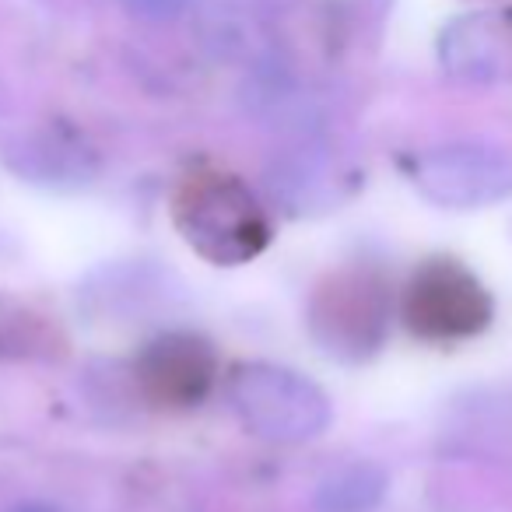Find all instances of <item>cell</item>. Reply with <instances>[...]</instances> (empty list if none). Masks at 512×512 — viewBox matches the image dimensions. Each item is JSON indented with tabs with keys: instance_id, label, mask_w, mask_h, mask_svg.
<instances>
[{
	"instance_id": "11",
	"label": "cell",
	"mask_w": 512,
	"mask_h": 512,
	"mask_svg": "<svg viewBox=\"0 0 512 512\" xmlns=\"http://www.w3.org/2000/svg\"><path fill=\"white\" fill-rule=\"evenodd\" d=\"M11 512H60V509H53V505H46V502H25V505H18V509H11Z\"/></svg>"
},
{
	"instance_id": "7",
	"label": "cell",
	"mask_w": 512,
	"mask_h": 512,
	"mask_svg": "<svg viewBox=\"0 0 512 512\" xmlns=\"http://www.w3.org/2000/svg\"><path fill=\"white\" fill-rule=\"evenodd\" d=\"M439 64L463 85H495L512 74V22L502 15H463L442 29Z\"/></svg>"
},
{
	"instance_id": "6",
	"label": "cell",
	"mask_w": 512,
	"mask_h": 512,
	"mask_svg": "<svg viewBox=\"0 0 512 512\" xmlns=\"http://www.w3.org/2000/svg\"><path fill=\"white\" fill-rule=\"evenodd\" d=\"M130 372L144 404L158 411H190L218 386L221 358L204 334L165 330L137 351Z\"/></svg>"
},
{
	"instance_id": "9",
	"label": "cell",
	"mask_w": 512,
	"mask_h": 512,
	"mask_svg": "<svg viewBox=\"0 0 512 512\" xmlns=\"http://www.w3.org/2000/svg\"><path fill=\"white\" fill-rule=\"evenodd\" d=\"M390 491V474L376 460H351L330 470L316 488V512H376Z\"/></svg>"
},
{
	"instance_id": "1",
	"label": "cell",
	"mask_w": 512,
	"mask_h": 512,
	"mask_svg": "<svg viewBox=\"0 0 512 512\" xmlns=\"http://www.w3.org/2000/svg\"><path fill=\"white\" fill-rule=\"evenodd\" d=\"M172 225L214 267L249 264L271 246V214L232 172H193L172 193Z\"/></svg>"
},
{
	"instance_id": "4",
	"label": "cell",
	"mask_w": 512,
	"mask_h": 512,
	"mask_svg": "<svg viewBox=\"0 0 512 512\" xmlns=\"http://www.w3.org/2000/svg\"><path fill=\"white\" fill-rule=\"evenodd\" d=\"M397 316L407 334L425 344H463L491 327L495 302L474 271L453 256H428L397 295Z\"/></svg>"
},
{
	"instance_id": "2",
	"label": "cell",
	"mask_w": 512,
	"mask_h": 512,
	"mask_svg": "<svg viewBox=\"0 0 512 512\" xmlns=\"http://www.w3.org/2000/svg\"><path fill=\"white\" fill-rule=\"evenodd\" d=\"M397 295L379 267L344 264L316 281L306 306L313 344L337 362H369L390 341Z\"/></svg>"
},
{
	"instance_id": "5",
	"label": "cell",
	"mask_w": 512,
	"mask_h": 512,
	"mask_svg": "<svg viewBox=\"0 0 512 512\" xmlns=\"http://www.w3.org/2000/svg\"><path fill=\"white\" fill-rule=\"evenodd\" d=\"M411 183L435 207L477 211L512 197V151L488 141L439 144L411 162Z\"/></svg>"
},
{
	"instance_id": "3",
	"label": "cell",
	"mask_w": 512,
	"mask_h": 512,
	"mask_svg": "<svg viewBox=\"0 0 512 512\" xmlns=\"http://www.w3.org/2000/svg\"><path fill=\"white\" fill-rule=\"evenodd\" d=\"M225 390L242 425L278 446L320 439L334 421L327 393L288 365L242 362L232 369Z\"/></svg>"
},
{
	"instance_id": "12",
	"label": "cell",
	"mask_w": 512,
	"mask_h": 512,
	"mask_svg": "<svg viewBox=\"0 0 512 512\" xmlns=\"http://www.w3.org/2000/svg\"><path fill=\"white\" fill-rule=\"evenodd\" d=\"M264 4H274V8H281V4H292V0H264Z\"/></svg>"
},
{
	"instance_id": "8",
	"label": "cell",
	"mask_w": 512,
	"mask_h": 512,
	"mask_svg": "<svg viewBox=\"0 0 512 512\" xmlns=\"http://www.w3.org/2000/svg\"><path fill=\"white\" fill-rule=\"evenodd\" d=\"M4 162L22 179L43 186H85L99 176L95 148L64 123L15 134L4 148Z\"/></svg>"
},
{
	"instance_id": "10",
	"label": "cell",
	"mask_w": 512,
	"mask_h": 512,
	"mask_svg": "<svg viewBox=\"0 0 512 512\" xmlns=\"http://www.w3.org/2000/svg\"><path fill=\"white\" fill-rule=\"evenodd\" d=\"M127 8L144 22H176L190 8V0H127Z\"/></svg>"
}]
</instances>
